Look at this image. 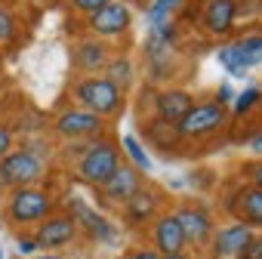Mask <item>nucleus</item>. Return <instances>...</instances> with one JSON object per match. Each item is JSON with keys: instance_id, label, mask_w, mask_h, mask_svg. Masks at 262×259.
I'll return each instance as SVG.
<instances>
[{"instance_id": "nucleus-17", "label": "nucleus", "mask_w": 262, "mask_h": 259, "mask_svg": "<svg viewBox=\"0 0 262 259\" xmlns=\"http://www.w3.org/2000/svg\"><path fill=\"white\" fill-rule=\"evenodd\" d=\"M241 210L247 222L262 225V188H244L241 191Z\"/></svg>"}, {"instance_id": "nucleus-6", "label": "nucleus", "mask_w": 262, "mask_h": 259, "mask_svg": "<svg viewBox=\"0 0 262 259\" xmlns=\"http://www.w3.org/2000/svg\"><path fill=\"white\" fill-rule=\"evenodd\" d=\"M50 195L47 191H37V188H19L10 201V216L16 222H34V219H43L50 213Z\"/></svg>"}, {"instance_id": "nucleus-16", "label": "nucleus", "mask_w": 262, "mask_h": 259, "mask_svg": "<svg viewBox=\"0 0 262 259\" xmlns=\"http://www.w3.org/2000/svg\"><path fill=\"white\" fill-rule=\"evenodd\" d=\"M71 207H74L77 219H83V222L90 225V231H93V234H99V238H105V241H111V238H114V231L108 228V222H105L102 216H96V213H93L83 201H71Z\"/></svg>"}, {"instance_id": "nucleus-23", "label": "nucleus", "mask_w": 262, "mask_h": 259, "mask_svg": "<svg viewBox=\"0 0 262 259\" xmlns=\"http://www.w3.org/2000/svg\"><path fill=\"white\" fill-rule=\"evenodd\" d=\"M259 96H262V93H259V87H250V90H244V93L237 96V102H234V111H237V114L250 111V108L259 102Z\"/></svg>"}, {"instance_id": "nucleus-8", "label": "nucleus", "mask_w": 262, "mask_h": 259, "mask_svg": "<svg viewBox=\"0 0 262 259\" xmlns=\"http://www.w3.org/2000/svg\"><path fill=\"white\" fill-rule=\"evenodd\" d=\"M74 219H68V216H53V219H47L40 228H37V247H43V250H53V247H62V244H68L71 238H74Z\"/></svg>"}, {"instance_id": "nucleus-27", "label": "nucleus", "mask_w": 262, "mask_h": 259, "mask_svg": "<svg viewBox=\"0 0 262 259\" xmlns=\"http://www.w3.org/2000/svg\"><path fill=\"white\" fill-rule=\"evenodd\" d=\"M241 259H262V238H259V241L253 238V241H250V247L241 253Z\"/></svg>"}, {"instance_id": "nucleus-34", "label": "nucleus", "mask_w": 262, "mask_h": 259, "mask_svg": "<svg viewBox=\"0 0 262 259\" xmlns=\"http://www.w3.org/2000/svg\"><path fill=\"white\" fill-rule=\"evenodd\" d=\"M37 259H59V256H37Z\"/></svg>"}, {"instance_id": "nucleus-21", "label": "nucleus", "mask_w": 262, "mask_h": 259, "mask_svg": "<svg viewBox=\"0 0 262 259\" xmlns=\"http://www.w3.org/2000/svg\"><path fill=\"white\" fill-rule=\"evenodd\" d=\"M123 148L129 152V158H133V164H136L139 170H145V173L151 170V158L145 155V148L139 145V139H136V136H123Z\"/></svg>"}, {"instance_id": "nucleus-35", "label": "nucleus", "mask_w": 262, "mask_h": 259, "mask_svg": "<svg viewBox=\"0 0 262 259\" xmlns=\"http://www.w3.org/2000/svg\"><path fill=\"white\" fill-rule=\"evenodd\" d=\"M0 259H4V247H0Z\"/></svg>"}, {"instance_id": "nucleus-15", "label": "nucleus", "mask_w": 262, "mask_h": 259, "mask_svg": "<svg viewBox=\"0 0 262 259\" xmlns=\"http://www.w3.org/2000/svg\"><path fill=\"white\" fill-rule=\"evenodd\" d=\"M176 219L182 225L185 241L204 244L210 238V219H207V213H201V210H182V213H176Z\"/></svg>"}, {"instance_id": "nucleus-20", "label": "nucleus", "mask_w": 262, "mask_h": 259, "mask_svg": "<svg viewBox=\"0 0 262 259\" xmlns=\"http://www.w3.org/2000/svg\"><path fill=\"white\" fill-rule=\"evenodd\" d=\"M77 62H80L86 71H96L99 65H105V47H102V44H83L80 53H77Z\"/></svg>"}, {"instance_id": "nucleus-28", "label": "nucleus", "mask_w": 262, "mask_h": 259, "mask_svg": "<svg viewBox=\"0 0 262 259\" xmlns=\"http://www.w3.org/2000/svg\"><path fill=\"white\" fill-rule=\"evenodd\" d=\"M10 142H13L10 130H7V126H0V158H7V152H10Z\"/></svg>"}, {"instance_id": "nucleus-18", "label": "nucleus", "mask_w": 262, "mask_h": 259, "mask_svg": "<svg viewBox=\"0 0 262 259\" xmlns=\"http://www.w3.org/2000/svg\"><path fill=\"white\" fill-rule=\"evenodd\" d=\"M155 207H158V201L148 191H136L133 198L126 201V210H129V216H133V219H148L155 213Z\"/></svg>"}, {"instance_id": "nucleus-2", "label": "nucleus", "mask_w": 262, "mask_h": 259, "mask_svg": "<svg viewBox=\"0 0 262 259\" xmlns=\"http://www.w3.org/2000/svg\"><path fill=\"white\" fill-rule=\"evenodd\" d=\"M40 173H43V164L31 152H13V155H7L4 161H0V185L25 188L34 179H40Z\"/></svg>"}, {"instance_id": "nucleus-1", "label": "nucleus", "mask_w": 262, "mask_h": 259, "mask_svg": "<svg viewBox=\"0 0 262 259\" xmlns=\"http://www.w3.org/2000/svg\"><path fill=\"white\" fill-rule=\"evenodd\" d=\"M77 99L99 117V114H114L120 108V90L108 77H90L77 87Z\"/></svg>"}, {"instance_id": "nucleus-5", "label": "nucleus", "mask_w": 262, "mask_h": 259, "mask_svg": "<svg viewBox=\"0 0 262 259\" xmlns=\"http://www.w3.org/2000/svg\"><path fill=\"white\" fill-rule=\"evenodd\" d=\"M114 170H117V152L111 145H96L80 161V176L93 185H105L114 176Z\"/></svg>"}, {"instance_id": "nucleus-22", "label": "nucleus", "mask_w": 262, "mask_h": 259, "mask_svg": "<svg viewBox=\"0 0 262 259\" xmlns=\"http://www.w3.org/2000/svg\"><path fill=\"white\" fill-rule=\"evenodd\" d=\"M179 4V0H155V4L148 7V19H151V25H158V22H167V16H170V10Z\"/></svg>"}, {"instance_id": "nucleus-7", "label": "nucleus", "mask_w": 262, "mask_h": 259, "mask_svg": "<svg viewBox=\"0 0 262 259\" xmlns=\"http://www.w3.org/2000/svg\"><path fill=\"white\" fill-rule=\"evenodd\" d=\"M90 25L96 28V34H105V37L120 34V31L129 28V10H126L123 4H114V0H108V4H105L99 13L90 16Z\"/></svg>"}, {"instance_id": "nucleus-25", "label": "nucleus", "mask_w": 262, "mask_h": 259, "mask_svg": "<svg viewBox=\"0 0 262 259\" xmlns=\"http://www.w3.org/2000/svg\"><path fill=\"white\" fill-rule=\"evenodd\" d=\"M71 4H74L80 13H90V16H93V13H99V10L108 4V0H71Z\"/></svg>"}, {"instance_id": "nucleus-13", "label": "nucleus", "mask_w": 262, "mask_h": 259, "mask_svg": "<svg viewBox=\"0 0 262 259\" xmlns=\"http://www.w3.org/2000/svg\"><path fill=\"white\" fill-rule=\"evenodd\" d=\"M102 188H105V195L111 201H129V198L139 191V173L133 167H120V170H114V176Z\"/></svg>"}, {"instance_id": "nucleus-24", "label": "nucleus", "mask_w": 262, "mask_h": 259, "mask_svg": "<svg viewBox=\"0 0 262 259\" xmlns=\"http://www.w3.org/2000/svg\"><path fill=\"white\" fill-rule=\"evenodd\" d=\"M13 34H16V19L0 7V44H7V40H13Z\"/></svg>"}, {"instance_id": "nucleus-14", "label": "nucleus", "mask_w": 262, "mask_h": 259, "mask_svg": "<svg viewBox=\"0 0 262 259\" xmlns=\"http://www.w3.org/2000/svg\"><path fill=\"white\" fill-rule=\"evenodd\" d=\"M56 126H59L62 136H90V133H96V130L102 126V120L93 111H68V114L59 117Z\"/></svg>"}, {"instance_id": "nucleus-11", "label": "nucleus", "mask_w": 262, "mask_h": 259, "mask_svg": "<svg viewBox=\"0 0 262 259\" xmlns=\"http://www.w3.org/2000/svg\"><path fill=\"white\" fill-rule=\"evenodd\" d=\"M188 111H191V96L188 93L170 90V93H161L158 96V114H161V120H167V123L176 126Z\"/></svg>"}, {"instance_id": "nucleus-30", "label": "nucleus", "mask_w": 262, "mask_h": 259, "mask_svg": "<svg viewBox=\"0 0 262 259\" xmlns=\"http://www.w3.org/2000/svg\"><path fill=\"white\" fill-rule=\"evenodd\" d=\"M129 259H161L155 250H139V253H133V256H129Z\"/></svg>"}, {"instance_id": "nucleus-32", "label": "nucleus", "mask_w": 262, "mask_h": 259, "mask_svg": "<svg viewBox=\"0 0 262 259\" xmlns=\"http://www.w3.org/2000/svg\"><path fill=\"white\" fill-rule=\"evenodd\" d=\"M256 188H262V164H259V170H256Z\"/></svg>"}, {"instance_id": "nucleus-33", "label": "nucleus", "mask_w": 262, "mask_h": 259, "mask_svg": "<svg viewBox=\"0 0 262 259\" xmlns=\"http://www.w3.org/2000/svg\"><path fill=\"white\" fill-rule=\"evenodd\" d=\"M167 259H185V256H182V253H176V256H167Z\"/></svg>"}, {"instance_id": "nucleus-3", "label": "nucleus", "mask_w": 262, "mask_h": 259, "mask_svg": "<svg viewBox=\"0 0 262 259\" xmlns=\"http://www.w3.org/2000/svg\"><path fill=\"white\" fill-rule=\"evenodd\" d=\"M225 120V105L222 102H207V105H191V111L176 123L179 136H207L219 130Z\"/></svg>"}, {"instance_id": "nucleus-19", "label": "nucleus", "mask_w": 262, "mask_h": 259, "mask_svg": "<svg viewBox=\"0 0 262 259\" xmlns=\"http://www.w3.org/2000/svg\"><path fill=\"white\" fill-rule=\"evenodd\" d=\"M148 133H151V139L161 145V148H173L176 142H179V130L173 126V123H167V120H155L151 126H148Z\"/></svg>"}, {"instance_id": "nucleus-4", "label": "nucleus", "mask_w": 262, "mask_h": 259, "mask_svg": "<svg viewBox=\"0 0 262 259\" xmlns=\"http://www.w3.org/2000/svg\"><path fill=\"white\" fill-rule=\"evenodd\" d=\"M219 62L231 71V74H247L250 68H256L262 62V37H244L231 47L219 50Z\"/></svg>"}, {"instance_id": "nucleus-26", "label": "nucleus", "mask_w": 262, "mask_h": 259, "mask_svg": "<svg viewBox=\"0 0 262 259\" xmlns=\"http://www.w3.org/2000/svg\"><path fill=\"white\" fill-rule=\"evenodd\" d=\"M126 77H129V62H126V59H123V62H114V65H111V77H108V80H111V83H117V80H126Z\"/></svg>"}, {"instance_id": "nucleus-12", "label": "nucleus", "mask_w": 262, "mask_h": 259, "mask_svg": "<svg viewBox=\"0 0 262 259\" xmlns=\"http://www.w3.org/2000/svg\"><path fill=\"white\" fill-rule=\"evenodd\" d=\"M155 241H158V250H164V256H176V253H182V247H185V234H182L179 219H176V216H164V219L158 222Z\"/></svg>"}, {"instance_id": "nucleus-31", "label": "nucleus", "mask_w": 262, "mask_h": 259, "mask_svg": "<svg viewBox=\"0 0 262 259\" xmlns=\"http://www.w3.org/2000/svg\"><path fill=\"white\" fill-rule=\"evenodd\" d=\"M250 148H253V152H256V155H262V133H259V136H253V139H250Z\"/></svg>"}, {"instance_id": "nucleus-29", "label": "nucleus", "mask_w": 262, "mask_h": 259, "mask_svg": "<svg viewBox=\"0 0 262 259\" xmlns=\"http://www.w3.org/2000/svg\"><path fill=\"white\" fill-rule=\"evenodd\" d=\"M19 250L22 253H34L37 250V241L34 238H19Z\"/></svg>"}, {"instance_id": "nucleus-9", "label": "nucleus", "mask_w": 262, "mask_h": 259, "mask_svg": "<svg viewBox=\"0 0 262 259\" xmlns=\"http://www.w3.org/2000/svg\"><path fill=\"white\" fill-rule=\"evenodd\" d=\"M253 241V228L250 225H228L216 234V253L219 256H241Z\"/></svg>"}, {"instance_id": "nucleus-10", "label": "nucleus", "mask_w": 262, "mask_h": 259, "mask_svg": "<svg viewBox=\"0 0 262 259\" xmlns=\"http://www.w3.org/2000/svg\"><path fill=\"white\" fill-rule=\"evenodd\" d=\"M234 0H207L204 7V25L213 34H225L234 25Z\"/></svg>"}]
</instances>
